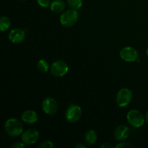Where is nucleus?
I'll use <instances>...</instances> for the list:
<instances>
[{
  "label": "nucleus",
  "instance_id": "f257e3e1",
  "mask_svg": "<svg viewBox=\"0 0 148 148\" xmlns=\"http://www.w3.org/2000/svg\"><path fill=\"white\" fill-rule=\"evenodd\" d=\"M4 130L10 137H15L23 134V125L21 121L17 119H9L4 124Z\"/></svg>",
  "mask_w": 148,
  "mask_h": 148
},
{
  "label": "nucleus",
  "instance_id": "f03ea898",
  "mask_svg": "<svg viewBox=\"0 0 148 148\" xmlns=\"http://www.w3.org/2000/svg\"><path fill=\"white\" fill-rule=\"evenodd\" d=\"M79 14L77 11L71 9L62 13L60 16V23L64 27H71L77 22Z\"/></svg>",
  "mask_w": 148,
  "mask_h": 148
},
{
  "label": "nucleus",
  "instance_id": "7ed1b4c3",
  "mask_svg": "<svg viewBox=\"0 0 148 148\" xmlns=\"http://www.w3.org/2000/svg\"><path fill=\"white\" fill-rule=\"evenodd\" d=\"M128 122L133 127L136 128H140L143 127L145 124L144 115L138 110L133 109L128 112L127 115Z\"/></svg>",
  "mask_w": 148,
  "mask_h": 148
},
{
  "label": "nucleus",
  "instance_id": "20e7f679",
  "mask_svg": "<svg viewBox=\"0 0 148 148\" xmlns=\"http://www.w3.org/2000/svg\"><path fill=\"white\" fill-rule=\"evenodd\" d=\"M132 98V92L129 88H121L116 95V103L119 107H126L130 103Z\"/></svg>",
  "mask_w": 148,
  "mask_h": 148
},
{
  "label": "nucleus",
  "instance_id": "39448f33",
  "mask_svg": "<svg viewBox=\"0 0 148 148\" xmlns=\"http://www.w3.org/2000/svg\"><path fill=\"white\" fill-rule=\"evenodd\" d=\"M82 108L80 106L75 104H72L67 108L65 114L66 121L70 123L77 122L82 116Z\"/></svg>",
  "mask_w": 148,
  "mask_h": 148
},
{
  "label": "nucleus",
  "instance_id": "423d86ee",
  "mask_svg": "<svg viewBox=\"0 0 148 148\" xmlns=\"http://www.w3.org/2000/svg\"><path fill=\"white\" fill-rule=\"evenodd\" d=\"M52 75L56 77H63L69 71V66L66 62L63 61H56L50 67Z\"/></svg>",
  "mask_w": 148,
  "mask_h": 148
},
{
  "label": "nucleus",
  "instance_id": "0eeeda50",
  "mask_svg": "<svg viewBox=\"0 0 148 148\" xmlns=\"http://www.w3.org/2000/svg\"><path fill=\"white\" fill-rule=\"evenodd\" d=\"M120 57L124 61L127 62H135L139 56L138 51L134 48L131 46L124 47L120 51Z\"/></svg>",
  "mask_w": 148,
  "mask_h": 148
},
{
  "label": "nucleus",
  "instance_id": "6e6552de",
  "mask_svg": "<svg viewBox=\"0 0 148 148\" xmlns=\"http://www.w3.org/2000/svg\"><path fill=\"white\" fill-rule=\"evenodd\" d=\"M22 141L27 145L35 144L39 139V132L35 129H29L21 134Z\"/></svg>",
  "mask_w": 148,
  "mask_h": 148
},
{
  "label": "nucleus",
  "instance_id": "1a4fd4ad",
  "mask_svg": "<svg viewBox=\"0 0 148 148\" xmlns=\"http://www.w3.org/2000/svg\"><path fill=\"white\" fill-rule=\"evenodd\" d=\"M42 109L49 115H53L58 110V103L53 98H46L42 102Z\"/></svg>",
  "mask_w": 148,
  "mask_h": 148
},
{
  "label": "nucleus",
  "instance_id": "9d476101",
  "mask_svg": "<svg viewBox=\"0 0 148 148\" xmlns=\"http://www.w3.org/2000/svg\"><path fill=\"white\" fill-rule=\"evenodd\" d=\"M9 40L14 43H20L24 40L25 33L23 30L20 28H14L10 30L8 34Z\"/></svg>",
  "mask_w": 148,
  "mask_h": 148
},
{
  "label": "nucleus",
  "instance_id": "9b49d317",
  "mask_svg": "<svg viewBox=\"0 0 148 148\" xmlns=\"http://www.w3.org/2000/svg\"><path fill=\"white\" fill-rule=\"evenodd\" d=\"M130 135V129L125 125H120L114 131V137L117 141H123Z\"/></svg>",
  "mask_w": 148,
  "mask_h": 148
},
{
  "label": "nucleus",
  "instance_id": "f8f14e48",
  "mask_svg": "<svg viewBox=\"0 0 148 148\" xmlns=\"http://www.w3.org/2000/svg\"><path fill=\"white\" fill-rule=\"evenodd\" d=\"M21 119L26 124H33L38 121V114L33 110H27L24 111L21 116Z\"/></svg>",
  "mask_w": 148,
  "mask_h": 148
},
{
  "label": "nucleus",
  "instance_id": "ddd939ff",
  "mask_svg": "<svg viewBox=\"0 0 148 148\" xmlns=\"http://www.w3.org/2000/svg\"><path fill=\"white\" fill-rule=\"evenodd\" d=\"M51 10L54 13H60L64 10L65 3L63 0H53L51 3Z\"/></svg>",
  "mask_w": 148,
  "mask_h": 148
},
{
  "label": "nucleus",
  "instance_id": "4468645a",
  "mask_svg": "<svg viewBox=\"0 0 148 148\" xmlns=\"http://www.w3.org/2000/svg\"><path fill=\"white\" fill-rule=\"evenodd\" d=\"M98 140V135L95 131L93 130H90L85 133V140L86 143L89 145H92L95 144Z\"/></svg>",
  "mask_w": 148,
  "mask_h": 148
},
{
  "label": "nucleus",
  "instance_id": "2eb2a0df",
  "mask_svg": "<svg viewBox=\"0 0 148 148\" xmlns=\"http://www.w3.org/2000/svg\"><path fill=\"white\" fill-rule=\"evenodd\" d=\"M11 25V21L9 17L3 16L0 19V30L1 32L7 31Z\"/></svg>",
  "mask_w": 148,
  "mask_h": 148
},
{
  "label": "nucleus",
  "instance_id": "dca6fc26",
  "mask_svg": "<svg viewBox=\"0 0 148 148\" xmlns=\"http://www.w3.org/2000/svg\"><path fill=\"white\" fill-rule=\"evenodd\" d=\"M37 68L38 71L43 72V73H46V72L49 71L50 66H49V64L47 62V61H46L45 59H40V60L38 61L37 64Z\"/></svg>",
  "mask_w": 148,
  "mask_h": 148
},
{
  "label": "nucleus",
  "instance_id": "f3484780",
  "mask_svg": "<svg viewBox=\"0 0 148 148\" xmlns=\"http://www.w3.org/2000/svg\"><path fill=\"white\" fill-rule=\"evenodd\" d=\"M67 4L72 10H78L82 7V0H67Z\"/></svg>",
  "mask_w": 148,
  "mask_h": 148
},
{
  "label": "nucleus",
  "instance_id": "a211bd4d",
  "mask_svg": "<svg viewBox=\"0 0 148 148\" xmlns=\"http://www.w3.org/2000/svg\"><path fill=\"white\" fill-rule=\"evenodd\" d=\"M39 148H52L55 147V145L51 141H44L42 143H40L38 145Z\"/></svg>",
  "mask_w": 148,
  "mask_h": 148
},
{
  "label": "nucleus",
  "instance_id": "6ab92c4d",
  "mask_svg": "<svg viewBox=\"0 0 148 148\" xmlns=\"http://www.w3.org/2000/svg\"><path fill=\"white\" fill-rule=\"evenodd\" d=\"M37 2L42 7H47L51 5L50 0H37Z\"/></svg>",
  "mask_w": 148,
  "mask_h": 148
},
{
  "label": "nucleus",
  "instance_id": "aec40b11",
  "mask_svg": "<svg viewBox=\"0 0 148 148\" xmlns=\"http://www.w3.org/2000/svg\"><path fill=\"white\" fill-rule=\"evenodd\" d=\"M133 147V145L130 144V143H125V142L119 143V144L116 146V148H127V147Z\"/></svg>",
  "mask_w": 148,
  "mask_h": 148
},
{
  "label": "nucleus",
  "instance_id": "412c9836",
  "mask_svg": "<svg viewBox=\"0 0 148 148\" xmlns=\"http://www.w3.org/2000/svg\"><path fill=\"white\" fill-rule=\"evenodd\" d=\"M25 143H20V142H17V143H14V144L12 145V147L13 148H21V147H25Z\"/></svg>",
  "mask_w": 148,
  "mask_h": 148
},
{
  "label": "nucleus",
  "instance_id": "4be33fe9",
  "mask_svg": "<svg viewBox=\"0 0 148 148\" xmlns=\"http://www.w3.org/2000/svg\"><path fill=\"white\" fill-rule=\"evenodd\" d=\"M101 147L102 148H110V147L112 148V147H114V146L111 145H110V144H108V143H105V144H103L101 145Z\"/></svg>",
  "mask_w": 148,
  "mask_h": 148
},
{
  "label": "nucleus",
  "instance_id": "5701e85b",
  "mask_svg": "<svg viewBox=\"0 0 148 148\" xmlns=\"http://www.w3.org/2000/svg\"><path fill=\"white\" fill-rule=\"evenodd\" d=\"M76 147H77V148H79V147H83V148H85V146L83 145H82V144H78V145H76Z\"/></svg>",
  "mask_w": 148,
  "mask_h": 148
},
{
  "label": "nucleus",
  "instance_id": "b1692460",
  "mask_svg": "<svg viewBox=\"0 0 148 148\" xmlns=\"http://www.w3.org/2000/svg\"><path fill=\"white\" fill-rule=\"evenodd\" d=\"M145 120L148 124V111H147V113H146V114H145Z\"/></svg>",
  "mask_w": 148,
  "mask_h": 148
},
{
  "label": "nucleus",
  "instance_id": "393cba45",
  "mask_svg": "<svg viewBox=\"0 0 148 148\" xmlns=\"http://www.w3.org/2000/svg\"><path fill=\"white\" fill-rule=\"evenodd\" d=\"M146 53H147V56H148V47H147V51H146Z\"/></svg>",
  "mask_w": 148,
  "mask_h": 148
}]
</instances>
